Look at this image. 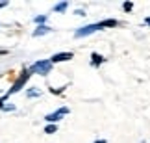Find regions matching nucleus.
I'll return each mask as SVG.
<instances>
[{"label":"nucleus","instance_id":"f257e3e1","mask_svg":"<svg viewBox=\"0 0 150 143\" xmlns=\"http://www.w3.org/2000/svg\"><path fill=\"white\" fill-rule=\"evenodd\" d=\"M28 78H30V71H22L21 74H19V78H17L15 80V84H13V88H11L9 91H8V95H6V97H9V95H13V93H17V91H21V88H22V85H24L26 82H28Z\"/></svg>","mask_w":150,"mask_h":143},{"label":"nucleus","instance_id":"f03ea898","mask_svg":"<svg viewBox=\"0 0 150 143\" xmlns=\"http://www.w3.org/2000/svg\"><path fill=\"white\" fill-rule=\"evenodd\" d=\"M50 69H52V63H50L48 60H45V61H37V63H33L30 71L32 73H37V74H43V76H45V74L50 73Z\"/></svg>","mask_w":150,"mask_h":143},{"label":"nucleus","instance_id":"7ed1b4c3","mask_svg":"<svg viewBox=\"0 0 150 143\" xmlns=\"http://www.w3.org/2000/svg\"><path fill=\"white\" fill-rule=\"evenodd\" d=\"M65 113H69V108H59V110H57V112H54V113H48V115L45 117V119H47L48 123L56 125V121H59V119H61L63 115H65Z\"/></svg>","mask_w":150,"mask_h":143},{"label":"nucleus","instance_id":"20e7f679","mask_svg":"<svg viewBox=\"0 0 150 143\" xmlns=\"http://www.w3.org/2000/svg\"><path fill=\"white\" fill-rule=\"evenodd\" d=\"M67 60H72V52H59V54H54L48 61H50V63H59V61H67Z\"/></svg>","mask_w":150,"mask_h":143},{"label":"nucleus","instance_id":"39448f33","mask_svg":"<svg viewBox=\"0 0 150 143\" xmlns=\"http://www.w3.org/2000/svg\"><path fill=\"white\" fill-rule=\"evenodd\" d=\"M98 30V26L96 24H89V26H83V28H80V30L76 32V37H85V36H89V33H93Z\"/></svg>","mask_w":150,"mask_h":143},{"label":"nucleus","instance_id":"423d86ee","mask_svg":"<svg viewBox=\"0 0 150 143\" xmlns=\"http://www.w3.org/2000/svg\"><path fill=\"white\" fill-rule=\"evenodd\" d=\"M98 30H102V28H115L117 26V21L115 19H106V21H102V22H98Z\"/></svg>","mask_w":150,"mask_h":143},{"label":"nucleus","instance_id":"0eeeda50","mask_svg":"<svg viewBox=\"0 0 150 143\" xmlns=\"http://www.w3.org/2000/svg\"><path fill=\"white\" fill-rule=\"evenodd\" d=\"M50 28L48 26H37V30L33 32V37H39V36H45V33H48Z\"/></svg>","mask_w":150,"mask_h":143},{"label":"nucleus","instance_id":"6e6552de","mask_svg":"<svg viewBox=\"0 0 150 143\" xmlns=\"http://www.w3.org/2000/svg\"><path fill=\"white\" fill-rule=\"evenodd\" d=\"M91 60H93V65H100L102 61H104V58H102L100 54H96V52H93V54H91Z\"/></svg>","mask_w":150,"mask_h":143},{"label":"nucleus","instance_id":"1a4fd4ad","mask_svg":"<svg viewBox=\"0 0 150 143\" xmlns=\"http://www.w3.org/2000/svg\"><path fill=\"white\" fill-rule=\"evenodd\" d=\"M56 130H57L56 125H48V127L45 128V132H47V134H56Z\"/></svg>","mask_w":150,"mask_h":143},{"label":"nucleus","instance_id":"9d476101","mask_svg":"<svg viewBox=\"0 0 150 143\" xmlns=\"http://www.w3.org/2000/svg\"><path fill=\"white\" fill-rule=\"evenodd\" d=\"M63 89H65V88H57V89L52 88V89H50V93H52V95H61V93H63Z\"/></svg>","mask_w":150,"mask_h":143},{"label":"nucleus","instance_id":"9b49d317","mask_svg":"<svg viewBox=\"0 0 150 143\" xmlns=\"http://www.w3.org/2000/svg\"><path fill=\"white\" fill-rule=\"evenodd\" d=\"M65 8H67V2H61V4H57V6H56L54 9H56V11H63Z\"/></svg>","mask_w":150,"mask_h":143},{"label":"nucleus","instance_id":"f8f14e48","mask_svg":"<svg viewBox=\"0 0 150 143\" xmlns=\"http://www.w3.org/2000/svg\"><path fill=\"white\" fill-rule=\"evenodd\" d=\"M45 21H47V17H45V15L35 17V22H37V24H41V26H43V22H45Z\"/></svg>","mask_w":150,"mask_h":143},{"label":"nucleus","instance_id":"ddd939ff","mask_svg":"<svg viewBox=\"0 0 150 143\" xmlns=\"http://www.w3.org/2000/svg\"><path fill=\"white\" fill-rule=\"evenodd\" d=\"M122 8H124V11H130L132 8H134V4H132V2H126V4L122 6Z\"/></svg>","mask_w":150,"mask_h":143},{"label":"nucleus","instance_id":"4468645a","mask_svg":"<svg viewBox=\"0 0 150 143\" xmlns=\"http://www.w3.org/2000/svg\"><path fill=\"white\" fill-rule=\"evenodd\" d=\"M39 95V91H35V89H30L28 91V97H37Z\"/></svg>","mask_w":150,"mask_h":143},{"label":"nucleus","instance_id":"2eb2a0df","mask_svg":"<svg viewBox=\"0 0 150 143\" xmlns=\"http://www.w3.org/2000/svg\"><path fill=\"white\" fill-rule=\"evenodd\" d=\"M145 22H146V24L150 26V17H146V19H145Z\"/></svg>","mask_w":150,"mask_h":143},{"label":"nucleus","instance_id":"dca6fc26","mask_svg":"<svg viewBox=\"0 0 150 143\" xmlns=\"http://www.w3.org/2000/svg\"><path fill=\"white\" fill-rule=\"evenodd\" d=\"M95 143H106V141H104V139H100V141H95Z\"/></svg>","mask_w":150,"mask_h":143}]
</instances>
